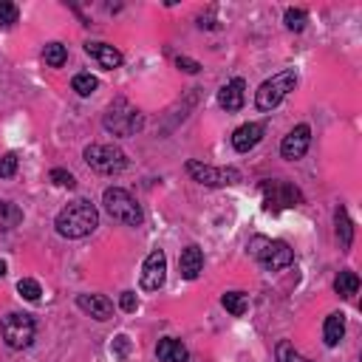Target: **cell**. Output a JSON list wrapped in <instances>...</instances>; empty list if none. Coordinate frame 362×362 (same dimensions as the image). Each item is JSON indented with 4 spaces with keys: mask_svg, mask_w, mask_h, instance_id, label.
Returning <instances> with one entry per match:
<instances>
[{
    "mask_svg": "<svg viewBox=\"0 0 362 362\" xmlns=\"http://www.w3.org/2000/svg\"><path fill=\"white\" fill-rule=\"evenodd\" d=\"M76 306L83 308V312L99 323H105L114 317V303L105 297V295H80L76 297Z\"/></svg>",
    "mask_w": 362,
    "mask_h": 362,
    "instance_id": "12",
    "label": "cell"
},
{
    "mask_svg": "<svg viewBox=\"0 0 362 362\" xmlns=\"http://www.w3.org/2000/svg\"><path fill=\"white\" fill-rule=\"evenodd\" d=\"M119 306H122V312H136V306H139V300H136V292H122V297H119Z\"/></svg>",
    "mask_w": 362,
    "mask_h": 362,
    "instance_id": "31",
    "label": "cell"
},
{
    "mask_svg": "<svg viewBox=\"0 0 362 362\" xmlns=\"http://www.w3.org/2000/svg\"><path fill=\"white\" fill-rule=\"evenodd\" d=\"M156 356H159L162 362H187V359H190V351L181 345L178 340L164 337V340H159V345H156Z\"/></svg>",
    "mask_w": 362,
    "mask_h": 362,
    "instance_id": "17",
    "label": "cell"
},
{
    "mask_svg": "<svg viewBox=\"0 0 362 362\" xmlns=\"http://www.w3.org/2000/svg\"><path fill=\"white\" fill-rule=\"evenodd\" d=\"M54 226H57V232L63 238L76 241V238L91 235V232L99 226V213H96V206L91 201L80 198V201H71L68 206H63Z\"/></svg>",
    "mask_w": 362,
    "mask_h": 362,
    "instance_id": "1",
    "label": "cell"
},
{
    "mask_svg": "<svg viewBox=\"0 0 362 362\" xmlns=\"http://www.w3.org/2000/svg\"><path fill=\"white\" fill-rule=\"evenodd\" d=\"M83 156H85L88 167L102 173V175H114V173H122L127 167V156L114 145H88Z\"/></svg>",
    "mask_w": 362,
    "mask_h": 362,
    "instance_id": "6",
    "label": "cell"
},
{
    "mask_svg": "<svg viewBox=\"0 0 362 362\" xmlns=\"http://www.w3.org/2000/svg\"><path fill=\"white\" fill-rule=\"evenodd\" d=\"M71 88L80 94V96H91L96 88H99V80L94 74H88V71H83V74H76L74 80H71Z\"/></svg>",
    "mask_w": 362,
    "mask_h": 362,
    "instance_id": "24",
    "label": "cell"
},
{
    "mask_svg": "<svg viewBox=\"0 0 362 362\" xmlns=\"http://www.w3.org/2000/svg\"><path fill=\"white\" fill-rule=\"evenodd\" d=\"M187 173L204 187H229L241 181V173L235 167H210L201 162H187Z\"/></svg>",
    "mask_w": 362,
    "mask_h": 362,
    "instance_id": "8",
    "label": "cell"
},
{
    "mask_svg": "<svg viewBox=\"0 0 362 362\" xmlns=\"http://www.w3.org/2000/svg\"><path fill=\"white\" fill-rule=\"evenodd\" d=\"M164 277H167V255L162 249H153L147 255V261L142 266V280L139 286L145 292H159L164 286Z\"/></svg>",
    "mask_w": 362,
    "mask_h": 362,
    "instance_id": "10",
    "label": "cell"
},
{
    "mask_svg": "<svg viewBox=\"0 0 362 362\" xmlns=\"http://www.w3.org/2000/svg\"><path fill=\"white\" fill-rule=\"evenodd\" d=\"M246 83L241 80V76H235V80H229L221 91H218V105L224 108V111H229V114H235V111H241L244 108V99H246Z\"/></svg>",
    "mask_w": 362,
    "mask_h": 362,
    "instance_id": "13",
    "label": "cell"
},
{
    "mask_svg": "<svg viewBox=\"0 0 362 362\" xmlns=\"http://www.w3.org/2000/svg\"><path fill=\"white\" fill-rule=\"evenodd\" d=\"M249 252L252 257H257V264L269 272H277V269H286L292 261H295V252L286 241H269V238H252L249 241Z\"/></svg>",
    "mask_w": 362,
    "mask_h": 362,
    "instance_id": "3",
    "label": "cell"
},
{
    "mask_svg": "<svg viewBox=\"0 0 362 362\" xmlns=\"http://www.w3.org/2000/svg\"><path fill=\"white\" fill-rule=\"evenodd\" d=\"M204 269V252L198 246H187L181 249V257H178V272L184 280H195Z\"/></svg>",
    "mask_w": 362,
    "mask_h": 362,
    "instance_id": "16",
    "label": "cell"
},
{
    "mask_svg": "<svg viewBox=\"0 0 362 362\" xmlns=\"http://www.w3.org/2000/svg\"><path fill=\"white\" fill-rule=\"evenodd\" d=\"M3 275H6V264H3V261H0V277H3Z\"/></svg>",
    "mask_w": 362,
    "mask_h": 362,
    "instance_id": "34",
    "label": "cell"
},
{
    "mask_svg": "<svg viewBox=\"0 0 362 362\" xmlns=\"http://www.w3.org/2000/svg\"><path fill=\"white\" fill-rule=\"evenodd\" d=\"M334 292H337L340 297H354V295L359 292V277H356V272H351V269L340 272L337 280H334Z\"/></svg>",
    "mask_w": 362,
    "mask_h": 362,
    "instance_id": "19",
    "label": "cell"
},
{
    "mask_svg": "<svg viewBox=\"0 0 362 362\" xmlns=\"http://www.w3.org/2000/svg\"><path fill=\"white\" fill-rule=\"evenodd\" d=\"M261 139H264V125L249 122V125H241L238 131L232 134V147H235L238 153H249Z\"/></svg>",
    "mask_w": 362,
    "mask_h": 362,
    "instance_id": "15",
    "label": "cell"
},
{
    "mask_svg": "<svg viewBox=\"0 0 362 362\" xmlns=\"http://www.w3.org/2000/svg\"><path fill=\"white\" fill-rule=\"evenodd\" d=\"M23 221V210L12 201H0V232L14 229Z\"/></svg>",
    "mask_w": 362,
    "mask_h": 362,
    "instance_id": "20",
    "label": "cell"
},
{
    "mask_svg": "<svg viewBox=\"0 0 362 362\" xmlns=\"http://www.w3.org/2000/svg\"><path fill=\"white\" fill-rule=\"evenodd\" d=\"M0 334H3V343L14 351H23L34 343V320L29 315H6L3 323H0Z\"/></svg>",
    "mask_w": 362,
    "mask_h": 362,
    "instance_id": "7",
    "label": "cell"
},
{
    "mask_svg": "<svg viewBox=\"0 0 362 362\" xmlns=\"http://www.w3.org/2000/svg\"><path fill=\"white\" fill-rule=\"evenodd\" d=\"M102 125H105V131L114 134V136H134L136 131H142V125H145V116L131 105L127 99H116L114 105L108 108L105 119H102Z\"/></svg>",
    "mask_w": 362,
    "mask_h": 362,
    "instance_id": "2",
    "label": "cell"
},
{
    "mask_svg": "<svg viewBox=\"0 0 362 362\" xmlns=\"http://www.w3.org/2000/svg\"><path fill=\"white\" fill-rule=\"evenodd\" d=\"M17 6L12 3V0H0V25L3 29H9V25H14L17 23Z\"/></svg>",
    "mask_w": 362,
    "mask_h": 362,
    "instance_id": "28",
    "label": "cell"
},
{
    "mask_svg": "<svg viewBox=\"0 0 362 362\" xmlns=\"http://www.w3.org/2000/svg\"><path fill=\"white\" fill-rule=\"evenodd\" d=\"M51 181H54L57 187H68V190H74V187H76V178H74L68 170H60V167L51 170Z\"/></svg>",
    "mask_w": 362,
    "mask_h": 362,
    "instance_id": "29",
    "label": "cell"
},
{
    "mask_svg": "<svg viewBox=\"0 0 362 362\" xmlns=\"http://www.w3.org/2000/svg\"><path fill=\"white\" fill-rule=\"evenodd\" d=\"M85 54H88L91 60H96L99 68H105V71H114V68L122 65V54H119L114 45H108V43H88V45H85Z\"/></svg>",
    "mask_w": 362,
    "mask_h": 362,
    "instance_id": "14",
    "label": "cell"
},
{
    "mask_svg": "<svg viewBox=\"0 0 362 362\" xmlns=\"http://www.w3.org/2000/svg\"><path fill=\"white\" fill-rule=\"evenodd\" d=\"M303 201L300 190L286 184V181H264V210L277 213L286 210V206H297Z\"/></svg>",
    "mask_w": 362,
    "mask_h": 362,
    "instance_id": "9",
    "label": "cell"
},
{
    "mask_svg": "<svg viewBox=\"0 0 362 362\" xmlns=\"http://www.w3.org/2000/svg\"><path fill=\"white\" fill-rule=\"evenodd\" d=\"M343 334H345V317L340 312H334L326 317V326H323V340L328 348H337L340 340H343Z\"/></svg>",
    "mask_w": 362,
    "mask_h": 362,
    "instance_id": "18",
    "label": "cell"
},
{
    "mask_svg": "<svg viewBox=\"0 0 362 362\" xmlns=\"http://www.w3.org/2000/svg\"><path fill=\"white\" fill-rule=\"evenodd\" d=\"M334 221H337V235L343 241V246L348 249L354 244V226H351V218L345 213V206H337V213H334Z\"/></svg>",
    "mask_w": 362,
    "mask_h": 362,
    "instance_id": "22",
    "label": "cell"
},
{
    "mask_svg": "<svg viewBox=\"0 0 362 362\" xmlns=\"http://www.w3.org/2000/svg\"><path fill=\"white\" fill-rule=\"evenodd\" d=\"M102 204H105V210L114 221H122L127 226H139L145 221V213H142V206L136 204V198L122 190V187H108L105 195H102Z\"/></svg>",
    "mask_w": 362,
    "mask_h": 362,
    "instance_id": "4",
    "label": "cell"
},
{
    "mask_svg": "<svg viewBox=\"0 0 362 362\" xmlns=\"http://www.w3.org/2000/svg\"><path fill=\"white\" fill-rule=\"evenodd\" d=\"M295 85H297V74L295 71H280V74H275L272 80H266L261 88H257L255 105L261 111H272L295 91Z\"/></svg>",
    "mask_w": 362,
    "mask_h": 362,
    "instance_id": "5",
    "label": "cell"
},
{
    "mask_svg": "<svg viewBox=\"0 0 362 362\" xmlns=\"http://www.w3.org/2000/svg\"><path fill=\"white\" fill-rule=\"evenodd\" d=\"M175 65H178L181 71H187V74H198V71H201V65H198L195 60H190V57H178Z\"/></svg>",
    "mask_w": 362,
    "mask_h": 362,
    "instance_id": "32",
    "label": "cell"
},
{
    "mask_svg": "<svg viewBox=\"0 0 362 362\" xmlns=\"http://www.w3.org/2000/svg\"><path fill=\"white\" fill-rule=\"evenodd\" d=\"M275 356H277V362H312V359H306L300 351H295V345L292 343H277V348H275Z\"/></svg>",
    "mask_w": 362,
    "mask_h": 362,
    "instance_id": "25",
    "label": "cell"
},
{
    "mask_svg": "<svg viewBox=\"0 0 362 362\" xmlns=\"http://www.w3.org/2000/svg\"><path fill=\"white\" fill-rule=\"evenodd\" d=\"M43 60H45L51 68H63L65 60H68V48H65L63 43H48V45L43 48Z\"/></svg>",
    "mask_w": 362,
    "mask_h": 362,
    "instance_id": "23",
    "label": "cell"
},
{
    "mask_svg": "<svg viewBox=\"0 0 362 362\" xmlns=\"http://www.w3.org/2000/svg\"><path fill=\"white\" fill-rule=\"evenodd\" d=\"M127 348H131V340H127L125 334H119V337L114 340V351L116 354H127Z\"/></svg>",
    "mask_w": 362,
    "mask_h": 362,
    "instance_id": "33",
    "label": "cell"
},
{
    "mask_svg": "<svg viewBox=\"0 0 362 362\" xmlns=\"http://www.w3.org/2000/svg\"><path fill=\"white\" fill-rule=\"evenodd\" d=\"M221 306L226 308V312H229L232 317H244V315H246V308H249V300H246L244 292H226V295L221 297Z\"/></svg>",
    "mask_w": 362,
    "mask_h": 362,
    "instance_id": "21",
    "label": "cell"
},
{
    "mask_svg": "<svg viewBox=\"0 0 362 362\" xmlns=\"http://www.w3.org/2000/svg\"><path fill=\"white\" fill-rule=\"evenodd\" d=\"M17 292H20V297L32 300V303H37V300H40V295H43L40 283H37V280H32V277H23V280L17 283Z\"/></svg>",
    "mask_w": 362,
    "mask_h": 362,
    "instance_id": "26",
    "label": "cell"
},
{
    "mask_svg": "<svg viewBox=\"0 0 362 362\" xmlns=\"http://www.w3.org/2000/svg\"><path fill=\"white\" fill-rule=\"evenodd\" d=\"M286 29L289 32H303L306 29V20H308V14H306V9H286Z\"/></svg>",
    "mask_w": 362,
    "mask_h": 362,
    "instance_id": "27",
    "label": "cell"
},
{
    "mask_svg": "<svg viewBox=\"0 0 362 362\" xmlns=\"http://www.w3.org/2000/svg\"><path fill=\"white\" fill-rule=\"evenodd\" d=\"M308 145H312V127H308V125H297L295 131L280 142V156L286 159V162H297V159L306 156Z\"/></svg>",
    "mask_w": 362,
    "mask_h": 362,
    "instance_id": "11",
    "label": "cell"
},
{
    "mask_svg": "<svg viewBox=\"0 0 362 362\" xmlns=\"http://www.w3.org/2000/svg\"><path fill=\"white\" fill-rule=\"evenodd\" d=\"M17 173V153H6L0 159V178H12Z\"/></svg>",
    "mask_w": 362,
    "mask_h": 362,
    "instance_id": "30",
    "label": "cell"
}]
</instances>
